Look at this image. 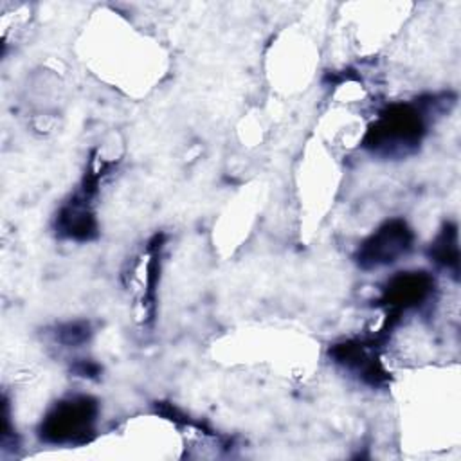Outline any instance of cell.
<instances>
[{
    "label": "cell",
    "mask_w": 461,
    "mask_h": 461,
    "mask_svg": "<svg viewBox=\"0 0 461 461\" xmlns=\"http://www.w3.org/2000/svg\"><path fill=\"white\" fill-rule=\"evenodd\" d=\"M409 247V232L403 223H391L382 229L366 247V259L371 263H387L394 261Z\"/></svg>",
    "instance_id": "7a4b0ae2"
},
{
    "label": "cell",
    "mask_w": 461,
    "mask_h": 461,
    "mask_svg": "<svg viewBox=\"0 0 461 461\" xmlns=\"http://www.w3.org/2000/svg\"><path fill=\"white\" fill-rule=\"evenodd\" d=\"M94 420V405L86 398L61 403L45 423V434L54 441H74L83 436Z\"/></svg>",
    "instance_id": "6da1fadb"
}]
</instances>
